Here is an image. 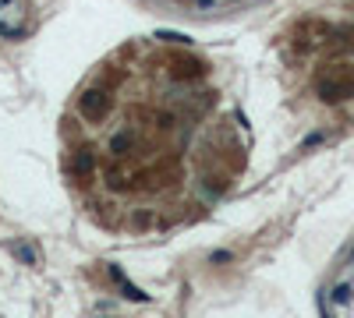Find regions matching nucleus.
Returning a JSON list of instances; mask_svg holds the SVG:
<instances>
[{
    "instance_id": "nucleus-4",
    "label": "nucleus",
    "mask_w": 354,
    "mask_h": 318,
    "mask_svg": "<svg viewBox=\"0 0 354 318\" xmlns=\"http://www.w3.org/2000/svg\"><path fill=\"white\" fill-rule=\"evenodd\" d=\"M128 148H131V134L128 131H121V134H113V138H110V152L113 156H128Z\"/></svg>"
},
{
    "instance_id": "nucleus-5",
    "label": "nucleus",
    "mask_w": 354,
    "mask_h": 318,
    "mask_svg": "<svg viewBox=\"0 0 354 318\" xmlns=\"http://www.w3.org/2000/svg\"><path fill=\"white\" fill-rule=\"evenodd\" d=\"M347 297H351V286H336V290H333V300H336V304H347Z\"/></svg>"
},
{
    "instance_id": "nucleus-3",
    "label": "nucleus",
    "mask_w": 354,
    "mask_h": 318,
    "mask_svg": "<svg viewBox=\"0 0 354 318\" xmlns=\"http://www.w3.org/2000/svg\"><path fill=\"white\" fill-rule=\"evenodd\" d=\"M92 170H96V156L88 148L71 152V173H75V180H92Z\"/></svg>"
},
{
    "instance_id": "nucleus-2",
    "label": "nucleus",
    "mask_w": 354,
    "mask_h": 318,
    "mask_svg": "<svg viewBox=\"0 0 354 318\" xmlns=\"http://www.w3.org/2000/svg\"><path fill=\"white\" fill-rule=\"evenodd\" d=\"M78 113L88 120V124H99V120L110 113V96L99 92V88H88V92L78 96Z\"/></svg>"
},
{
    "instance_id": "nucleus-1",
    "label": "nucleus",
    "mask_w": 354,
    "mask_h": 318,
    "mask_svg": "<svg viewBox=\"0 0 354 318\" xmlns=\"http://www.w3.org/2000/svg\"><path fill=\"white\" fill-rule=\"evenodd\" d=\"M25 32V0H0V36Z\"/></svg>"
}]
</instances>
